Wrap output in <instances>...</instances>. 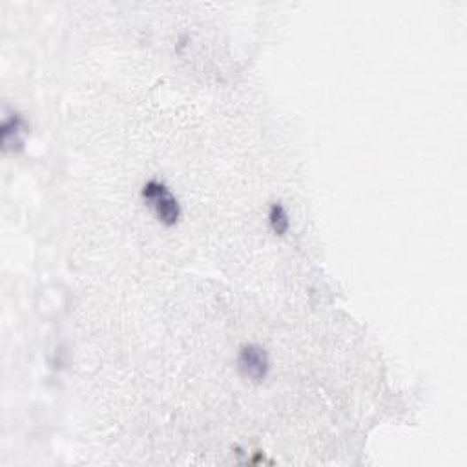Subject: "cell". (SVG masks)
I'll list each match as a JSON object with an SVG mask.
<instances>
[{"instance_id":"obj_1","label":"cell","mask_w":467,"mask_h":467,"mask_svg":"<svg viewBox=\"0 0 467 467\" xmlns=\"http://www.w3.org/2000/svg\"><path fill=\"white\" fill-rule=\"evenodd\" d=\"M144 203L152 208L158 222L165 227H174L181 217V205L174 192L160 179H150L141 192Z\"/></svg>"},{"instance_id":"obj_2","label":"cell","mask_w":467,"mask_h":467,"mask_svg":"<svg viewBox=\"0 0 467 467\" xmlns=\"http://www.w3.org/2000/svg\"><path fill=\"white\" fill-rule=\"evenodd\" d=\"M237 369L245 380L254 384L263 382L270 370L269 353L258 344L243 346L237 354Z\"/></svg>"},{"instance_id":"obj_3","label":"cell","mask_w":467,"mask_h":467,"mask_svg":"<svg viewBox=\"0 0 467 467\" xmlns=\"http://www.w3.org/2000/svg\"><path fill=\"white\" fill-rule=\"evenodd\" d=\"M29 136V127L26 119L17 113H4L3 119V150L6 153H17L20 150H24L26 146V139Z\"/></svg>"},{"instance_id":"obj_4","label":"cell","mask_w":467,"mask_h":467,"mask_svg":"<svg viewBox=\"0 0 467 467\" xmlns=\"http://www.w3.org/2000/svg\"><path fill=\"white\" fill-rule=\"evenodd\" d=\"M269 225L276 236H285L291 230L289 214L282 203H272L269 210Z\"/></svg>"}]
</instances>
